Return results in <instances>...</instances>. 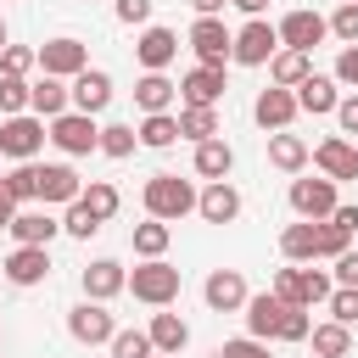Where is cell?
I'll return each instance as SVG.
<instances>
[{"instance_id":"1","label":"cell","mask_w":358,"mask_h":358,"mask_svg":"<svg viewBox=\"0 0 358 358\" xmlns=\"http://www.w3.org/2000/svg\"><path fill=\"white\" fill-rule=\"evenodd\" d=\"M196 185L190 179H179V173H151L145 179V190H140V201H145V213L151 218H168V224H179L185 213H196Z\"/></svg>"},{"instance_id":"2","label":"cell","mask_w":358,"mask_h":358,"mask_svg":"<svg viewBox=\"0 0 358 358\" xmlns=\"http://www.w3.org/2000/svg\"><path fill=\"white\" fill-rule=\"evenodd\" d=\"M179 268L168 263V257H140L134 263V274H129V291H134V302H145V308H173L179 302Z\"/></svg>"},{"instance_id":"3","label":"cell","mask_w":358,"mask_h":358,"mask_svg":"<svg viewBox=\"0 0 358 358\" xmlns=\"http://www.w3.org/2000/svg\"><path fill=\"white\" fill-rule=\"evenodd\" d=\"M50 140V123L39 112H17V117H0V157L11 162H34Z\"/></svg>"},{"instance_id":"4","label":"cell","mask_w":358,"mask_h":358,"mask_svg":"<svg viewBox=\"0 0 358 358\" xmlns=\"http://www.w3.org/2000/svg\"><path fill=\"white\" fill-rule=\"evenodd\" d=\"M50 145H56L62 157H90V151H101V123H95L90 112L67 106L62 117H50Z\"/></svg>"},{"instance_id":"5","label":"cell","mask_w":358,"mask_h":358,"mask_svg":"<svg viewBox=\"0 0 358 358\" xmlns=\"http://www.w3.org/2000/svg\"><path fill=\"white\" fill-rule=\"evenodd\" d=\"M274 50H280V28H274L268 17H246V28H235L229 62H241V67H268Z\"/></svg>"},{"instance_id":"6","label":"cell","mask_w":358,"mask_h":358,"mask_svg":"<svg viewBox=\"0 0 358 358\" xmlns=\"http://www.w3.org/2000/svg\"><path fill=\"white\" fill-rule=\"evenodd\" d=\"M67 336H73L78 347H112V336H117V319L106 313V302L84 296L78 308H67Z\"/></svg>"},{"instance_id":"7","label":"cell","mask_w":358,"mask_h":358,"mask_svg":"<svg viewBox=\"0 0 358 358\" xmlns=\"http://www.w3.org/2000/svg\"><path fill=\"white\" fill-rule=\"evenodd\" d=\"M185 45L196 50V62L224 67V62H229V50H235V34L224 28V17H196V22H190V34H185Z\"/></svg>"},{"instance_id":"8","label":"cell","mask_w":358,"mask_h":358,"mask_svg":"<svg viewBox=\"0 0 358 358\" xmlns=\"http://www.w3.org/2000/svg\"><path fill=\"white\" fill-rule=\"evenodd\" d=\"M336 207H341L336 179H324V173H319V179H291V213H296V218H313V224H319V218H330Z\"/></svg>"},{"instance_id":"9","label":"cell","mask_w":358,"mask_h":358,"mask_svg":"<svg viewBox=\"0 0 358 358\" xmlns=\"http://www.w3.org/2000/svg\"><path fill=\"white\" fill-rule=\"evenodd\" d=\"M179 56V34L173 28H162V22H145L140 28V39H134V62L145 67V73H168V62Z\"/></svg>"},{"instance_id":"10","label":"cell","mask_w":358,"mask_h":358,"mask_svg":"<svg viewBox=\"0 0 358 358\" xmlns=\"http://www.w3.org/2000/svg\"><path fill=\"white\" fill-rule=\"evenodd\" d=\"M84 67H90V50H84V39L62 34V39H45V45H39V73H56V78H78Z\"/></svg>"},{"instance_id":"11","label":"cell","mask_w":358,"mask_h":358,"mask_svg":"<svg viewBox=\"0 0 358 358\" xmlns=\"http://www.w3.org/2000/svg\"><path fill=\"white\" fill-rule=\"evenodd\" d=\"M0 268H6V280H11L17 291L45 285V280H50V246H11Z\"/></svg>"},{"instance_id":"12","label":"cell","mask_w":358,"mask_h":358,"mask_svg":"<svg viewBox=\"0 0 358 358\" xmlns=\"http://www.w3.org/2000/svg\"><path fill=\"white\" fill-rule=\"evenodd\" d=\"M296 90H280V84H268V90H257V101H252V117H257V129H291L296 123Z\"/></svg>"},{"instance_id":"13","label":"cell","mask_w":358,"mask_h":358,"mask_svg":"<svg viewBox=\"0 0 358 358\" xmlns=\"http://www.w3.org/2000/svg\"><path fill=\"white\" fill-rule=\"evenodd\" d=\"M201 296H207V308H213V313H241L252 291H246L241 268H213V274L201 280Z\"/></svg>"},{"instance_id":"14","label":"cell","mask_w":358,"mask_h":358,"mask_svg":"<svg viewBox=\"0 0 358 358\" xmlns=\"http://www.w3.org/2000/svg\"><path fill=\"white\" fill-rule=\"evenodd\" d=\"M313 168L324 173V179H358V145L347 140V134H330V140H319L313 145Z\"/></svg>"},{"instance_id":"15","label":"cell","mask_w":358,"mask_h":358,"mask_svg":"<svg viewBox=\"0 0 358 358\" xmlns=\"http://www.w3.org/2000/svg\"><path fill=\"white\" fill-rule=\"evenodd\" d=\"M218 101H224V67L196 62V67L179 78V106H218Z\"/></svg>"},{"instance_id":"16","label":"cell","mask_w":358,"mask_h":358,"mask_svg":"<svg viewBox=\"0 0 358 358\" xmlns=\"http://www.w3.org/2000/svg\"><path fill=\"white\" fill-rule=\"evenodd\" d=\"M274 28H280V45H291V50H313V45L330 34V17H319V11H285Z\"/></svg>"},{"instance_id":"17","label":"cell","mask_w":358,"mask_h":358,"mask_svg":"<svg viewBox=\"0 0 358 358\" xmlns=\"http://www.w3.org/2000/svg\"><path fill=\"white\" fill-rule=\"evenodd\" d=\"M84 196V179L67 168V162H39V201L45 207H67Z\"/></svg>"},{"instance_id":"18","label":"cell","mask_w":358,"mask_h":358,"mask_svg":"<svg viewBox=\"0 0 358 358\" xmlns=\"http://www.w3.org/2000/svg\"><path fill=\"white\" fill-rule=\"evenodd\" d=\"M56 235H62V218H50V207H17V218H11L17 246H50Z\"/></svg>"},{"instance_id":"19","label":"cell","mask_w":358,"mask_h":358,"mask_svg":"<svg viewBox=\"0 0 358 358\" xmlns=\"http://www.w3.org/2000/svg\"><path fill=\"white\" fill-rule=\"evenodd\" d=\"M78 280H84V296H95V302H112V296L129 291V268H123L117 257H95Z\"/></svg>"},{"instance_id":"20","label":"cell","mask_w":358,"mask_h":358,"mask_svg":"<svg viewBox=\"0 0 358 358\" xmlns=\"http://www.w3.org/2000/svg\"><path fill=\"white\" fill-rule=\"evenodd\" d=\"M285 296L280 291H257V296H246V336H257V341H274V330H280V319H285Z\"/></svg>"},{"instance_id":"21","label":"cell","mask_w":358,"mask_h":358,"mask_svg":"<svg viewBox=\"0 0 358 358\" xmlns=\"http://www.w3.org/2000/svg\"><path fill=\"white\" fill-rule=\"evenodd\" d=\"M196 213H201L207 224H235V218H241V190H235L229 179H207V190L196 196Z\"/></svg>"},{"instance_id":"22","label":"cell","mask_w":358,"mask_h":358,"mask_svg":"<svg viewBox=\"0 0 358 358\" xmlns=\"http://www.w3.org/2000/svg\"><path fill=\"white\" fill-rule=\"evenodd\" d=\"M73 106L78 112H106L112 106V73H101V67H84L78 78H73Z\"/></svg>"},{"instance_id":"23","label":"cell","mask_w":358,"mask_h":358,"mask_svg":"<svg viewBox=\"0 0 358 358\" xmlns=\"http://www.w3.org/2000/svg\"><path fill=\"white\" fill-rule=\"evenodd\" d=\"M67 106H73V78L39 73V84H34V101H28V112H39V117L50 123V117H62Z\"/></svg>"},{"instance_id":"24","label":"cell","mask_w":358,"mask_h":358,"mask_svg":"<svg viewBox=\"0 0 358 358\" xmlns=\"http://www.w3.org/2000/svg\"><path fill=\"white\" fill-rule=\"evenodd\" d=\"M268 162H274L280 173H302V168L313 162V145H308L302 134H291V129H274V134H268Z\"/></svg>"},{"instance_id":"25","label":"cell","mask_w":358,"mask_h":358,"mask_svg":"<svg viewBox=\"0 0 358 358\" xmlns=\"http://www.w3.org/2000/svg\"><path fill=\"white\" fill-rule=\"evenodd\" d=\"M296 106H302V112H313V117H330V112L341 106V90H336V78H324V73H308V78L296 84Z\"/></svg>"},{"instance_id":"26","label":"cell","mask_w":358,"mask_h":358,"mask_svg":"<svg viewBox=\"0 0 358 358\" xmlns=\"http://www.w3.org/2000/svg\"><path fill=\"white\" fill-rule=\"evenodd\" d=\"M308 73H313V50H291V45H280L274 62H268V84H280V90H296Z\"/></svg>"},{"instance_id":"27","label":"cell","mask_w":358,"mask_h":358,"mask_svg":"<svg viewBox=\"0 0 358 358\" xmlns=\"http://www.w3.org/2000/svg\"><path fill=\"white\" fill-rule=\"evenodd\" d=\"M173 101H179V84L168 73H140V84H134V106L140 112H173Z\"/></svg>"},{"instance_id":"28","label":"cell","mask_w":358,"mask_h":358,"mask_svg":"<svg viewBox=\"0 0 358 358\" xmlns=\"http://www.w3.org/2000/svg\"><path fill=\"white\" fill-rule=\"evenodd\" d=\"M280 252H285V263H308V257H319V224H313V218L285 224V229H280Z\"/></svg>"},{"instance_id":"29","label":"cell","mask_w":358,"mask_h":358,"mask_svg":"<svg viewBox=\"0 0 358 358\" xmlns=\"http://www.w3.org/2000/svg\"><path fill=\"white\" fill-rule=\"evenodd\" d=\"M308 341H313V358H352V324H341V319L313 324Z\"/></svg>"},{"instance_id":"30","label":"cell","mask_w":358,"mask_h":358,"mask_svg":"<svg viewBox=\"0 0 358 358\" xmlns=\"http://www.w3.org/2000/svg\"><path fill=\"white\" fill-rule=\"evenodd\" d=\"M229 168H235V151H229L224 134H213V140L196 145V179H229Z\"/></svg>"},{"instance_id":"31","label":"cell","mask_w":358,"mask_h":358,"mask_svg":"<svg viewBox=\"0 0 358 358\" xmlns=\"http://www.w3.org/2000/svg\"><path fill=\"white\" fill-rule=\"evenodd\" d=\"M145 330H151V347H157V352H185V341H190V324H185L179 313H168V308H157Z\"/></svg>"},{"instance_id":"32","label":"cell","mask_w":358,"mask_h":358,"mask_svg":"<svg viewBox=\"0 0 358 358\" xmlns=\"http://www.w3.org/2000/svg\"><path fill=\"white\" fill-rule=\"evenodd\" d=\"M134 134H140V145H151V151H168V145L179 140V112H145Z\"/></svg>"},{"instance_id":"33","label":"cell","mask_w":358,"mask_h":358,"mask_svg":"<svg viewBox=\"0 0 358 358\" xmlns=\"http://www.w3.org/2000/svg\"><path fill=\"white\" fill-rule=\"evenodd\" d=\"M218 134V106H179V140L201 145Z\"/></svg>"},{"instance_id":"34","label":"cell","mask_w":358,"mask_h":358,"mask_svg":"<svg viewBox=\"0 0 358 358\" xmlns=\"http://www.w3.org/2000/svg\"><path fill=\"white\" fill-rule=\"evenodd\" d=\"M134 257H162L168 252V241H173V229H168V218H151L145 213V224H134Z\"/></svg>"},{"instance_id":"35","label":"cell","mask_w":358,"mask_h":358,"mask_svg":"<svg viewBox=\"0 0 358 358\" xmlns=\"http://www.w3.org/2000/svg\"><path fill=\"white\" fill-rule=\"evenodd\" d=\"M78 201H84V207H90L101 224H106V218H117V207H123V196H117V185H112V179H90Z\"/></svg>"},{"instance_id":"36","label":"cell","mask_w":358,"mask_h":358,"mask_svg":"<svg viewBox=\"0 0 358 358\" xmlns=\"http://www.w3.org/2000/svg\"><path fill=\"white\" fill-rule=\"evenodd\" d=\"M330 291H336V280H330L324 268H296V302H302V308L330 302Z\"/></svg>"},{"instance_id":"37","label":"cell","mask_w":358,"mask_h":358,"mask_svg":"<svg viewBox=\"0 0 358 358\" xmlns=\"http://www.w3.org/2000/svg\"><path fill=\"white\" fill-rule=\"evenodd\" d=\"M28 101H34V84H28V78H17V73H0V117L28 112Z\"/></svg>"},{"instance_id":"38","label":"cell","mask_w":358,"mask_h":358,"mask_svg":"<svg viewBox=\"0 0 358 358\" xmlns=\"http://www.w3.org/2000/svg\"><path fill=\"white\" fill-rule=\"evenodd\" d=\"M134 145H140V134H134V123H106V129H101V151H106L112 162H123V157H134Z\"/></svg>"},{"instance_id":"39","label":"cell","mask_w":358,"mask_h":358,"mask_svg":"<svg viewBox=\"0 0 358 358\" xmlns=\"http://www.w3.org/2000/svg\"><path fill=\"white\" fill-rule=\"evenodd\" d=\"M0 179H6V190H11L22 207H28V201H39V162H17V168H11V173H0Z\"/></svg>"},{"instance_id":"40","label":"cell","mask_w":358,"mask_h":358,"mask_svg":"<svg viewBox=\"0 0 358 358\" xmlns=\"http://www.w3.org/2000/svg\"><path fill=\"white\" fill-rule=\"evenodd\" d=\"M101 229V218L84 207V201H67V213H62V235H73V241H90Z\"/></svg>"},{"instance_id":"41","label":"cell","mask_w":358,"mask_h":358,"mask_svg":"<svg viewBox=\"0 0 358 358\" xmlns=\"http://www.w3.org/2000/svg\"><path fill=\"white\" fill-rule=\"evenodd\" d=\"M151 330H117L112 336V358H151Z\"/></svg>"},{"instance_id":"42","label":"cell","mask_w":358,"mask_h":358,"mask_svg":"<svg viewBox=\"0 0 358 358\" xmlns=\"http://www.w3.org/2000/svg\"><path fill=\"white\" fill-rule=\"evenodd\" d=\"M34 67H39V50H34V45H6V50H0V73H17V78H28Z\"/></svg>"},{"instance_id":"43","label":"cell","mask_w":358,"mask_h":358,"mask_svg":"<svg viewBox=\"0 0 358 358\" xmlns=\"http://www.w3.org/2000/svg\"><path fill=\"white\" fill-rule=\"evenodd\" d=\"M352 246V229H341L336 218H319V257H341Z\"/></svg>"},{"instance_id":"44","label":"cell","mask_w":358,"mask_h":358,"mask_svg":"<svg viewBox=\"0 0 358 358\" xmlns=\"http://www.w3.org/2000/svg\"><path fill=\"white\" fill-rule=\"evenodd\" d=\"M330 34H336L341 45H358V0H341V6H336V17H330Z\"/></svg>"},{"instance_id":"45","label":"cell","mask_w":358,"mask_h":358,"mask_svg":"<svg viewBox=\"0 0 358 358\" xmlns=\"http://www.w3.org/2000/svg\"><path fill=\"white\" fill-rule=\"evenodd\" d=\"M308 330H313V319H308V308H285V319H280V330H274V341H308Z\"/></svg>"},{"instance_id":"46","label":"cell","mask_w":358,"mask_h":358,"mask_svg":"<svg viewBox=\"0 0 358 358\" xmlns=\"http://www.w3.org/2000/svg\"><path fill=\"white\" fill-rule=\"evenodd\" d=\"M330 319L358 324V285H336V291H330Z\"/></svg>"},{"instance_id":"47","label":"cell","mask_w":358,"mask_h":358,"mask_svg":"<svg viewBox=\"0 0 358 358\" xmlns=\"http://www.w3.org/2000/svg\"><path fill=\"white\" fill-rule=\"evenodd\" d=\"M218 358H268V341H257V336H235V341L218 347Z\"/></svg>"},{"instance_id":"48","label":"cell","mask_w":358,"mask_h":358,"mask_svg":"<svg viewBox=\"0 0 358 358\" xmlns=\"http://www.w3.org/2000/svg\"><path fill=\"white\" fill-rule=\"evenodd\" d=\"M336 84H347V90H358V45H341V56H336V73H330Z\"/></svg>"},{"instance_id":"49","label":"cell","mask_w":358,"mask_h":358,"mask_svg":"<svg viewBox=\"0 0 358 358\" xmlns=\"http://www.w3.org/2000/svg\"><path fill=\"white\" fill-rule=\"evenodd\" d=\"M117 22L145 28V22H151V0H117Z\"/></svg>"},{"instance_id":"50","label":"cell","mask_w":358,"mask_h":358,"mask_svg":"<svg viewBox=\"0 0 358 358\" xmlns=\"http://www.w3.org/2000/svg\"><path fill=\"white\" fill-rule=\"evenodd\" d=\"M330 280H336V285H358V252H352V246L336 257V274H330Z\"/></svg>"},{"instance_id":"51","label":"cell","mask_w":358,"mask_h":358,"mask_svg":"<svg viewBox=\"0 0 358 358\" xmlns=\"http://www.w3.org/2000/svg\"><path fill=\"white\" fill-rule=\"evenodd\" d=\"M336 123H341V134H358V90H352V95H341V106H336Z\"/></svg>"},{"instance_id":"52","label":"cell","mask_w":358,"mask_h":358,"mask_svg":"<svg viewBox=\"0 0 358 358\" xmlns=\"http://www.w3.org/2000/svg\"><path fill=\"white\" fill-rule=\"evenodd\" d=\"M17 207H22V201H17V196L6 190V179H0V229H11V218H17Z\"/></svg>"},{"instance_id":"53","label":"cell","mask_w":358,"mask_h":358,"mask_svg":"<svg viewBox=\"0 0 358 358\" xmlns=\"http://www.w3.org/2000/svg\"><path fill=\"white\" fill-rule=\"evenodd\" d=\"M330 218H336V224H341V229H352V235H358V207H352V201H341V207H336V213H330Z\"/></svg>"},{"instance_id":"54","label":"cell","mask_w":358,"mask_h":358,"mask_svg":"<svg viewBox=\"0 0 358 358\" xmlns=\"http://www.w3.org/2000/svg\"><path fill=\"white\" fill-rule=\"evenodd\" d=\"M229 6H235V11H246V17H263V11H268V0H229Z\"/></svg>"},{"instance_id":"55","label":"cell","mask_w":358,"mask_h":358,"mask_svg":"<svg viewBox=\"0 0 358 358\" xmlns=\"http://www.w3.org/2000/svg\"><path fill=\"white\" fill-rule=\"evenodd\" d=\"M190 6H196V17H218L229 0H190Z\"/></svg>"},{"instance_id":"56","label":"cell","mask_w":358,"mask_h":358,"mask_svg":"<svg viewBox=\"0 0 358 358\" xmlns=\"http://www.w3.org/2000/svg\"><path fill=\"white\" fill-rule=\"evenodd\" d=\"M6 45H11V39H6V17H0V50H6Z\"/></svg>"},{"instance_id":"57","label":"cell","mask_w":358,"mask_h":358,"mask_svg":"<svg viewBox=\"0 0 358 358\" xmlns=\"http://www.w3.org/2000/svg\"><path fill=\"white\" fill-rule=\"evenodd\" d=\"M151 358H179V352H151Z\"/></svg>"}]
</instances>
